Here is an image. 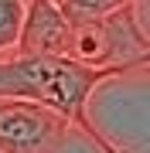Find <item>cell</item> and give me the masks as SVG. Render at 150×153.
I'll list each match as a JSON object with an SVG mask.
<instances>
[{"label":"cell","mask_w":150,"mask_h":153,"mask_svg":"<svg viewBox=\"0 0 150 153\" xmlns=\"http://www.w3.org/2000/svg\"><path fill=\"white\" fill-rule=\"evenodd\" d=\"M55 4L75 24V21H89V17H102V14L116 10V7H126L130 0H55Z\"/></svg>","instance_id":"obj_6"},{"label":"cell","mask_w":150,"mask_h":153,"mask_svg":"<svg viewBox=\"0 0 150 153\" xmlns=\"http://www.w3.org/2000/svg\"><path fill=\"white\" fill-rule=\"evenodd\" d=\"M72 123L31 99H0V153H61Z\"/></svg>","instance_id":"obj_3"},{"label":"cell","mask_w":150,"mask_h":153,"mask_svg":"<svg viewBox=\"0 0 150 153\" xmlns=\"http://www.w3.org/2000/svg\"><path fill=\"white\" fill-rule=\"evenodd\" d=\"M116 68L82 65L65 55H31V51H10L0 55V99H31L58 109L72 126L89 136L102 153H116L113 143L99 136L89 119V99L99 82L116 78Z\"/></svg>","instance_id":"obj_1"},{"label":"cell","mask_w":150,"mask_h":153,"mask_svg":"<svg viewBox=\"0 0 150 153\" xmlns=\"http://www.w3.org/2000/svg\"><path fill=\"white\" fill-rule=\"evenodd\" d=\"M130 4L102 17L75 21L68 58L82 61V65H96V68H116L119 75L147 65V31H140Z\"/></svg>","instance_id":"obj_2"},{"label":"cell","mask_w":150,"mask_h":153,"mask_svg":"<svg viewBox=\"0 0 150 153\" xmlns=\"http://www.w3.org/2000/svg\"><path fill=\"white\" fill-rule=\"evenodd\" d=\"M14 51L31 55H65L72 51V21L55 0H31L24 7V24Z\"/></svg>","instance_id":"obj_4"},{"label":"cell","mask_w":150,"mask_h":153,"mask_svg":"<svg viewBox=\"0 0 150 153\" xmlns=\"http://www.w3.org/2000/svg\"><path fill=\"white\" fill-rule=\"evenodd\" d=\"M24 0H0V55H10L21 38L24 24Z\"/></svg>","instance_id":"obj_5"}]
</instances>
